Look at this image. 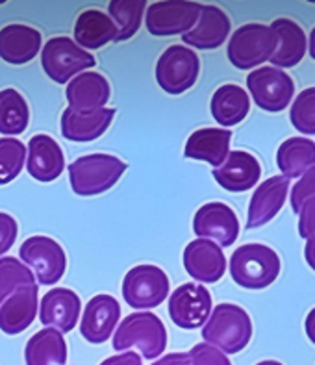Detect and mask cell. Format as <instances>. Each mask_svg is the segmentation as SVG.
Wrapping results in <instances>:
<instances>
[{
  "instance_id": "cell-1",
  "label": "cell",
  "mask_w": 315,
  "mask_h": 365,
  "mask_svg": "<svg viewBox=\"0 0 315 365\" xmlns=\"http://www.w3.org/2000/svg\"><path fill=\"white\" fill-rule=\"evenodd\" d=\"M165 347L167 330L162 319L153 312H135L126 315L113 336V349L117 352L138 349L147 360L162 356Z\"/></svg>"
},
{
  "instance_id": "cell-2",
  "label": "cell",
  "mask_w": 315,
  "mask_h": 365,
  "mask_svg": "<svg viewBox=\"0 0 315 365\" xmlns=\"http://www.w3.org/2000/svg\"><path fill=\"white\" fill-rule=\"evenodd\" d=\"M128 169L120 158L111 154H88L76 158L69 165L71 187L80 197L106 193Z\"/></svg>"
},
{
  "instance_id": "cell-3",
  "label": "cell",
  "mask_w": 315,
  "mask_h": 365,
  "mask_svg": "<svg viewBox=\"0 0 315 365\" xmlns=\"http://www.w3.org/2000/svg\"><path fill=\"white\" fill-rule=\"evenodd\" d=\"M202 338L208 345H215L227 354H236L249 345L252 338V323L250 317L241 306L219 304L208 323L204 324Z\"/></svg>"
},
{
  "instance_id": "cell-4",
  "label": "cell",
  "mask_w": 315,
  "mask_h": 365,
  "mask_svg": "<svg viewBox=\"0 0 315 365\" xmlns=\"http://www.w3.org/2000/svg\"><path fill=\"white\" fill-rule=\"evenodd\" d=\"M280 258L273 249L259 243L241 245L230 258V274L234 282L247 289H264L277 280Z\"/></svg>"
},
{
  "instance_id": "cell-5",
  "label": "cell",
  "mask_w": 315,
  "mask_h": 365,
  "mask_svg": "<svg viewBox=\"0 0 315 365\" xmlns=\"http://www.w3.org/2000/svg\"><path fill=\"white\" fill-rule=\"evenodd\" d=\"M278 46V36L271 26L250 23L243 24L232 34L228 43V60L241 71L271 60Z\"/></svg>"
},
{
  "instance_id": "cell-6",
  "label": "cell",
  "mask_w": 315,
  "mask_h": 365,
  "mask_svg": "<svg viewBox=\"0 0 315 365\" xmlns=\"http://www.w3.org/2000/svg\"><path fill=\"white\" fill-rule=\"evenodd\" d=\"M41 63L46 76L58 83L69 82L73 76L95 67V56L83 51L71 37H52L43 46Z\"/></svg>"
},
{
  "instance_id": "cell-7",
  "label": "cell",
  "mask_w": 315,
  "mask_h": 365,
  "mask_svg": "<svg viewBox=\"0 0 315 365\" xmlns=\"http://www.w3.org/2000/svg\"><path fill=\"white\" fill-rule=\"evenodd\" d=\"M171 282L156 265H138L123 280L125 302L134 310H153L169 297Z\"/></svg>"
},
{
  "instance_id": "cell-8",
  "label": "cell",
  "mask_w": 315,
  "mask_h": 365,
  "mask_svg": "<svg viewBox=\"0 0 315 365\" xmlns=\"http://www.w3.org/2000/svg\"><path fill=\"white\" fill-rule=\"evenodd\" d=\"M200 60L190 46L171 45L156 63V80L169 95H180L195 86L199 78Z\"/></svg>"
},
{
  "instance_id": "cell-9",
  "label": "cell",
  "mask_w": 315,
  "mask_h": 365,
  "mask_svg": "<svg viewBox=\"0 0 315 365\" xmlns=\"http://www.w3.org/2000/svg\"><path fill=\"white\" fill-rule=\"evenodd\" d=\"M19 256L26 264V267H32L36 271L37 282L43 286L60 282L65 274V267H67L65 250L52 237H28L19 249Z\"/></svg>"
},
{
  "instance_id": "cell-10",
  "label": "cell",
  "mask_w": 315,
  "mask_h": 365,
  "mask_svg": "<svg viewBox=\"0 0 315 365\" xmlns=\"http://www.w3.org/2000/svg\"><path fill=\"white\" fill-rule=\"evenodd\" d=\"M199 2L187 0H163L147 8V30L153 36H178L187 34L200 15Z\"/></svg>"
},
{
  "instance_id": "cell-11",
  "label": "cell",
  "mask_w": 315,
  "mask_h": 365,
  "mask_svg": "<svg viewBox=\"0 0 315 365\" xmlns=\"http://www.w3.org/2000/svg\"><path fill=\"white\" fill-rule=\"evenodd\" d=\"M247 88L262 110L282 111L289 106L295 83L291 76L274 67H259L247 76Z\"/></svg>"
},
{
  "instance_id": "cell-12",
  "label": "cell",
  "mask_w": 315,
  "mask_h": 365,
  "mask_svg": "<svg viewBox=\"0 0 315 365\" xmlns=\"http://www.w3.org/2000/svg\"><path fill=\"white\" fill-rule=\"evenodd\" d=\"M212 312V295L200 284H182L169 297L171 321L184 330L202 327Z\"/></svg>"
},
{
  "instance_id": "cell-13",
  "label": "cell",
  "mask_w": 315,
  "mask_h": 365,
  "mask_svg": "<svg viewBox=\"0 0 315 365\" xmlns=\"http://www.w3.org/2000/svg\"><path fill=\"white\" fill-rule=\"evenodd\" d=\"M193 230L200 240H213L221 247H230L239 236V221L227 204L208 202L195 213Z\"/></svg>"
},
{
  "instance_id": "cell-14",
  "label": "cell",
  "mask_w": 315,
  "mask_h": 365,
  "mask_svg": "<svg viewBox=\"0 0 315 365\" xmlns=\"http://www.w3.org/2000/svg\"><path fill=\"white\" fill-rule=\"evenodd\" d=\"M184 267L197 282L215 284L227 271V258L217 243L199 237L185 247Z\"/></svg>"
},
{
  "instance_id": "cell-15",
  "label": "cell",
  "mask_w": 315,
  "mask_h": 365,
  "mask_svg": "<svg viewBox=\"0 0 315 365\" xmlns=\"http://www.w3.org/2000/svg\"><path fill=\"white\" fill-rule=\"evenodd\" d=\"M120 319V306L111 295H97L86 306L80 334L93 345L108 341Z\"/></svg>"
},
{
  "instance_id": "cell-16",
  "label": "cell",
  "mask_w": 315,
  "mask_h": 365,
  "mask_svg": "<svg viewBox=\"0 0 315 365\" xmlns=\"http://www.w3.org/2000/svg\"><path fill=\"white\" fill-rule=\"evenodd\" d=\"M115 113L113 108H100L95 111H76L67 108L61 113V134L69 141L88 143L100 138L110 128Z\"/></svg>"
},
{
  "instance_id": "cell-17",
  "label": "cell",
  "mask_w": 315,
  "mask_h": 365,
  "mask_svg": "<svg viewBox=\"0 0 315 365\" xmlns=\"http://www.w3.org/2000/svg\"><path fill=\"white\" fill-rule=\"evenodd\" d=\"M262 176V167L252 154L234 150L227 156L224 163L213 169V178L222 190L232 193H243L254 187Z\"/></svg>"
},
{
  "instance_id": "cell-18",
  "label": "cell",
  "mask_w": 315,
  "mask_h": 365,
  "mask_svg": "<svg viewBox=\"0 0 315 365\" xmlns=\"http://www.w3.org/2000/svg\"><path fill=\"white\" fill-rule=\"evenodd\" d=\"M65 156L56 139L37 134L28 143V175L37 182H52L63 173Z\"/></svg>"
},
{
  "instance_id": "cell-19",
  "label": "cell",
  "mask_w": 315,
  "mask_h": 365,
  "mask_svg": "<svg viewBox=\"0 0 315 365\" xmlns=\"http://www.w3.org/2000/svg\"><path fill=\"white\" fill-rule=\"evenodd\" d=\"M230 34V19L221 8L213 4L200 6L199 23L191 28L190 32L184 34L185 45H191L200 51H212L219 48L222 43L227 41Z\"/></svg>"
},
{
  "instance_id": "cell-20",
  "label": "cell",
  "mask_w": 315,
  "mask_h": 365,
  "mask_svg": "<svg viewBox=\"0 0 315 365\" xmlns=\"http://www.w3.org/2000/svg\"><path fill=\"white\" fill-rule=\"evenodd\" d=\"M37 314V284L9 293L0 306V330L17 336L33 323Z\"/></svg>"
},
{
  "instance_id": "cell-21",
  "label": "cell",
  "mask_w": 315,
  "mask_h": 365,
  "mask_svg": "<svg viewBox=\"0 0 315 365\" xmlns=\"http://www.w3.org/2000/svg\"><path fill=\"white\" fill-rule=\"evenodd\" d=\"M80 297L67 287H56L43 297L39 319L45 327H54L58 332L67 334L76 327L78 321Z\"/></svg>"
},
{
  "instance_id": "cell-22",
  "label": "cell",
  "mask_w": 315,
  "mask_h": 365,
  "mask_svg": "<svg viewBox=\"0 0 315 365\" xmlns=\"http://www.w3.org/2000/svg\"><path fill=\"white\" fill-rule=\"evenodd\" d=\"M287 190H289V180L286 176H273L262 182L250 199L247 228L264 227L271 219L277 217V213L286 202Z\"/></svg>"
},
{
  "instance_id": "cell-23",
  "label": "cell",
  "mask_w": 315,
  "mask_h": 365,
  "mask_svg": "<svg viewBox=\"0 0 315 365\" xmlns=\"http://www.w3.org/2000/svg\"><path fill=\"white\" fill-rule=\"evenodd\" d=\"M65 95L69 101V108H73V110H100L110 101V82L100 73H80L71 80Z\"/></svg>"
},
{
  "instance_id": "cell-24",
  "label": "cell",
  "mask_w": 315,
  "mask_h": 365,
  "mask_svg": "<svg viewBox=\"0 0 315 365\" xmlns=\"http://www.w3.org/2000/svg\"><path fill=\"white\" fill-rule=\"evenodd\" d=\"M41 48L39 30L26 24H8L0 30V58L11 65L32 61Z\"/></svg>"
},
{
  "instance_id": "cell-25",
  "label": "cell",
  "mask_w": 315,
  "mask_h": 365,
  "mask_svg": "<svg viewBox=\"0 0 315 365\" xmlns=\"http://www.w3.org/2000/svg\"><path fill=\"white\" fill-rule=\"evenodd\" d=\"M232 132L224 128H200L195 130L185 143L184 154L191 160H200L217 169L224 163L230 148Z\"/></svg>"
},
{
  "instance_id": "cell-26",
  "label": "cell",
  "mask_w": 315,
  "mask_h": 365,
  "mask_svg": "<svg viewBox=\"0 0 315 365\" xmlns=\"http://www.w3.org/2000/svg\"><path fill=\"white\" fill-rule=\"evenodd\" d=\"M271 28L278 36L277 51L269 60L274 63V69L277 67L287 69V67H295V65L301 63L306 54L304 30L291 19H277L271 24Z\"/></svg>"
},
{
  "instance_id": "cell-27",
  "label": "cell",
  "mask_w": 315,
  "mask_h": 365,
  "mask_svg": "<svg viewBox=\"0 0 315 365\" xmlns=\"http://www.w3.org/2000/svg\"><path fill=\"white\" fill-rule=\"evenodd\" d=\"M117 28L110 15H106L100 9H86L76 19L74 24V37L76 45H82L86 48H102L110 41H115Z\"/></svg>"
},
{
  "instance_id": "cell-28",
  "label": "cell",
  "mask_w": 315,
  "mask_h": 365,
  "mask_svg": "<svg viewBox=\"0 0 315 365\" xmlns=\"http://www.w3.org/2000/svg\"><path fill=\"white\" fill-rule=\"evenodd\" d=\"M213 119L222 126L239 125L245 119L250 110V101L245 89H241L236 83H224L213 93L212 102Z\"/></svg>"
},
{
  "instance_id": "cell-29",
  "label": "cell",
  "mask_w": 315,
  "mask_h": 365,
  "mask_svg": "<svg viewBox=\"0 0 315 365\" xmlns=\"http://www.w3.org/2000/svg\"><path fill=\"white\" fill-rule=\"evenodd\" d=\"M26 365H65L67 343L56 329H43L28 339L24 349Z\"/></svg>"
},
{
  "instance_id": "cell-30",
  "label": "cell",
  "mask_w": 315,
  "mask_h": 365,
  "mask_svg": "<svg viewBox=\"0 0 315 365\" xmlns=\"http://www.w3.org/2000/svg\"><path fill=\"white\" fill-rule=\"evenodd\" d=\"M277 163L287 180L304 175L315 165V143L306 138L286 139L278 148Z\"/></svg>"
},
{
  "instance_id": "cell-31",
  "label": "cell",
  "mask_w": 315,
  "mask_h": 365,
  "mask_svg": "<svg viewBox=\"0 0 315 365\" xmlns=\"http://www.w3.org/2000/svg\"><path fill=\"white\" fill-rule=\"evenodd\" d=\"M30 120V108L17 89L8 88L0 91V134H23Z\"/></svg>"
},
{
  "instance_id": "cell-32",
  "label": "cell",
  "mask_w": 315,
  "mask_h": 365,
  "mask_svg": "<svg viewBox=\"0 0 315 365\" xmlns=\"http://www.w3.org/2000/svg\"><path fill=\"white\" fill-rule=\"evenodd\" d=\"M147 8L145 0H111L108 4V14L117 28L115 41H126L141 26L143 11Z\"/></svg>"
},
{
  "instance_id": "cell-33",
  "label": "cell",
  "mask_w": 315,
  "mask_h": 365,
  "mask_svg": "<svg viewBox=\"0 0 315 365\" xmlns=\"http://www.w3.org/2000/svg\"><path fill=\"white\" fill-rule=\"evenodd\" d=\"M26 147L15 138H0V185L14 182L23 171Z\"/></svg>"
},
{
  "instance_id": "cell-34",
  "label": "cell",
  "mask_w": 315,
  "mask_h": 365,
  "mask_svg": "<svg viewBox=\"0 0 315 365\" xmlns=\"http://www.w3.org/2000/svg\"><path fill=\"white\" fill-rule=\"evenodd\" d=\"M36 277L32 274V269L21 264L17 258L4 256L0 259V293L8 297L15 289L24 286H33Z\"/></svg>"
},
{
  "instance_id": "cell-35",
  "label": "cell",
  "mask_w": 315,
  "mask_h": 365,
  "mask_svg": "<svg viewBox=\"0 0 315 365\" xmlns=\"http://www.w3.org/2000/svg\"><path fill=\"white\" fill-rule=\"evenodd\" d=\"M289 119L301 134L315 135V88L304 89L295 98Z\"/></svg>"
},
{
  "instance_id": "cell-36",
  "label": "cell",
  "mask_w": 315,
  "mask_h": 365,
  "mask_svg": "<svg viewBox=\"0 0 315 365\" xmlns=\"http://www.w3.org/2000/svg\"><path fill=\"white\" fill-rule=\"evenodd\" d=\"M315 197V165L302 175V178L293 185L291 190V210L295 213L301 212L306 200Z\"/></svg>"
},
{
  "instance_id": "cell-37",
  "label": "cell",
  "mask_w": 315,
  "mask_h": 365,
  "mask_svg": "<svg viewBox=\"0 0 315 365\" xmlns=\"http://www.w3.org/2000/svg\"><path fill=\"white\" fill-rule=\"evenodd\" d=\"M190 365H232L230 360H228L221 351L213 347V345H208V343H199L195 345L190 352Z\"/></svg>"
},
{
  "instance_id": "cell-38",
  "label": "cell",
  "mask_w": 315,
  "mask_h": 365,
  "mask_svg": "<svg viewBox=\"0 0 315 365\" xmlns=\"http://www.w3.org/2000/svg\"><path fill=\"white\" fill-rule=\"evenodd\" d=\"M17 221L11 215L0 212V256L8 252L17 240Z\"/></svg>"
},
{
  "instance_id": "cell-39",
  "label": "cell",
  "mask_w": 315,
  "mask_h": 365,
  "mask_svg": "<svg viewBox=\"0 0 315 365\" xmlns=\"http://www.w3.org/2000/svg\"><path fill=\"white\" fill-rule=\"evenodd\" d=\"M299 234L301 237H310L315 234V197L306 200L299 212Z\"/></svg>"
},
{
  "instance_id": "cell-40",
  "label": "cell",
  "mask_w": 315,
  "mask_h": 365,
  "mask_svg": "<svg viewBox=\"0 0 315 365\" xmlns=\"http://www.w3.org/2000/svg\"><path fill=\"white\" fill-rule=\"evenodd\" d=\"M100 365H143V361L135 352H123V354H117V356L106 358Z\"/></svg>"
},
{
  "instance_id": "cell-41",
  "label": "cell",
  "mask_w": 315,
  "mask_h": 365,
  "mask_svg": "<svg viewBox=\"0 0 315 365\" xmlns=\"http://www.w3.org/2000/svg\"><path fill=\"white\" fill-rule=\"evenodd\" d=\"M150 365H190V356H187V352H172Z\"/></svg>"
},
{
  "instance_id": "cell-42",
  "label": "cell",
  "mask_w": 315,
  "mask_h": 365,
  "mask_svg": "<svg viewBox=\"0 0 315 365\" xmlns=\"http://www.w3.org/2000/svg\"><path fill=\"white\" fill-rule=\"evenodd\" d=\"M304 258H306V262H308V265H310V267L315 271V234L314 236L308 237V241H306Z\"/></svg>"
},
{
  "instance_id": "cell-43",
  "label": "cell",
  "mask_w": 315,
  "mask_h": 365,
  "mask_svg": "<svg viewBox=\"0 0 315 365\" xmlns=\"http://www.w3.org/2000/svg\"><path fill=\"white\" fill-rule=\"evenodd\" d=\"M304 329H306V336L310 338L311 343H315V308L308 314V317H306Z\"/></svg>"
},
{
  "instance_id": "cell-44",
  "label": "cell",
  "mask_w": 315,
  "mask_h": 365,
  "mask_svg": "<svg viewBox=\"0 0 315 365\" xmlns=\"http://www.w3.org/2000/svg\"><path fill=\"white\" fill-rule=\"evenodd\" d=\"M310 56L315 60V28L310 34Z\"/></svg>"
},
{
  "instance_id": "cell-45",
  "label": "cell",
  "mask_w": 315,
  "mask_h": 365,
  "mask_svg": "<svg viewBox=\"0 0 315 365\" xmlns=\"http://www.w3.org/2000/svg\"><path fill=\"white\" fill-rule=\"evenodd\" d=\"M256 365H282L280 361H274V360H265V361H259V364Z\"/></svg>"
},
{
  "instance_id": "cell-46",
  "label": "cell",
  "mask_w": 315,
  "mask_h": 365,
  "mask_svg": "<svg viewBox=\"0 0 315 365\" xmlns=\"http://www.w3.org/2000/svg\"><path fill=\"white\" fill-rule=\"evenodd\" d=\"M2 299H6V297L2 295V293H0V304H2Z\"/></svg>"
}]
</instances>
